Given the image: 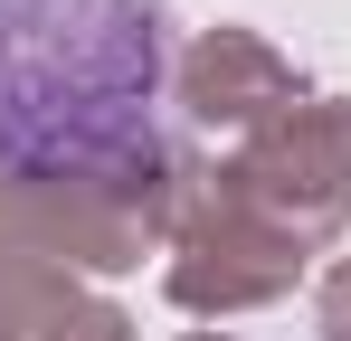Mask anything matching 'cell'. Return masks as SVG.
Here are the masks:
<instances>
[{"instance_id":"5","label":"cell","mask_w":351,"mask_h":341,"mask_svg":"<svg viewBox=\"0 0 351 341\" xmlns=\"http://www.w3.org/2000/svg\"><path fill=\"white\" fill-rule=\"evenodd\" d=\"M76 303H86L76 266H58V256H38V247H10V237H0V341H48V323L76 313Z\"/></svg>"},{"instance_id":"3","label":"cell","mask_w":351,"mask_h":341,"mask_svg":"<svg viewBox=\"0 0 351 341\" xmlns=\"http://www.w3.org/2000/svg\"><path fill=\"white\" fill-rule=\"evenodd\" d=\"M171 266H162V294H171L180 313H199V323H228V313H266V303H285L294 284H304V247H285L276 227H256L247 209H228L219 190H209V170L190 180V199H180V227L171 247H162Z\"/></svg>"},{"instance_id":"8","label":"cell","mask_w":351,"mask_h":341,"mask_svg":"<svg viewBox=\"0 0 351 341\" xmlns=\"http://www.w3.org/2000/svg\"><path fill=\"white\" fill-rule=\"evenodd\" d=\"M180 341H237V332H180Z\"/></svg>"},{"instance_id":"4","label":"cell","mask_w":351,"mask_h":341,"mask_svg":"<svg viewBox=\"0 0 351 341\" xmlns=\"http://www.w3.org/2000/svg\"><path fill=\"white\" fill-rule=\"evenodd\" d=\"M313 95L304 76H294V57L276 48V38H256V29H237V19H219V29H199L190 48L171 57V105L199 123V133H256V123H276V114H294Z\"/></svg>"},{"instance_id":"7","label":"cell","mask_w":351,"mask_h":341,"mask_svg":"<svg viewBox=\"0 0 351 341\" xmlns=\"http://www.w3.org/2000/svg\"><path fill=\"white\" fill-rule=\"evenodd\" d=\"M313 323H323V341H351V256H332V266H323V294H313Z\"/></svg>"},{"instance_id":"6","label":"cell","mask_w":351,"mask_h":341,"mask_svg":"<svg viewBox=\"0 0 351 341\" xmlns=\"http://www.w3.org/2000/svg\"><path fill=\"white\" fill-rule=\"evenodd\" d=\"M48 341H143V332H133V313H123V303L86 294L76 313H58V323H48Z\"/></svg>"},{"instance_id":"1","label":"cell","mask_w":351,"mask_h":341,"mask_svg":"<svg viewBox=\"0 0 351 341\" xmlns=\"http://www.w3.org/2000/svg\"><path fill=\"white\" fill-rule=\"evenodd\" d=\"M162 0H0V237L133 275L180 227L199 152L162 133Z\"/></svg>"},{"instance_id":"2","label":"cell","mask_w":351,"mask_h":341,"mask_svg":"<svg viewBox=\"0 0 351 341\" xmlns=\"http://www.w3.org/2000/svg\"><path fill=\"white\" fill-rule=\"evenodd\" d=\"M209 190L247 209L256 227H276L285 247L323 256L351 227V95H304L294 114L256 123L228 162L209 170Z\"/></svg>"}]
</instances>
